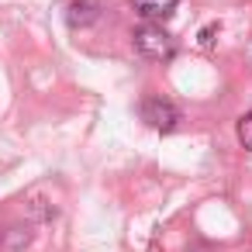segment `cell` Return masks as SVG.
<instances>
[{"label":"cell","instance_id":"3957f363","mask_svg":"<svg viewBox=\"0 0 252 252\" xmlns=\"http://www.w3.org/2000/svg\"><path fill=\"white\" fill-rule=\"evenodd\" d=\"M176 4H180V0H131L135 14H138L142 21H156V25H162V21L176 11Z\"/></svg>","mask_w":252,"mask_h":252},{"label":"cell","instance_id":"6da1fadb","mask_svg":"<svg viewBox=\"0 0 252 252\" xmlns=\"http://www.w3.org/2000/svg\"><path fill=\"white\" fill-rule=\"evenodd\" d=\"M131 42H135V52L142 59H149V63H169L176 56V38L162 25H156V21H145L131 35Z\"/></svg>","mask_w":252,"mask_h":252},{"label":"cell","instance_id":"7a4b0ae2","mask_svg":"<svg viewBox=\"0 0 252 252\" xmlns=\"http://www.w3.org/2000/svg\"><path fill=\"white\" fill-rule=\"evenodd\" d=\"M142 121H145L149 128H156V131L169 135V131H176V125H180V107H176L173 100L149 97V100L142 104Z\"/></svg>","mask_w":252,"mask_h":252},{"label":"cell","instance_id":"8992f818","mask_svg":"<svg viewBox=\"0 0 252 252\" xmlns=\"http://www.w3.org/2000/svg\"><path fill=\"white\" fill-rule=\"evenodd\" d=\"M214 38H218V25H207V28H200V35H197L200 49H211V45H214Z\"/></svg>","mask_w":252,"mask_h":252},{"label":"cell","instance_id":"277c9868","mask_svg":"<svg viewBox=\"0 0 252 252\" xmlns=\"http://www.w3.org/2000/svg\"><path fill=\"white\" fill-rule=\"evenodd\" d=\"M97 18H100V4H97V0H73L69 11H66L69 28H90Z\"/></svg>","mask_w":252,"mask_h":252},{"label":"cell","instance_id":"5b68a950","mask_svg":"<svg viewBox=\"0 0 252 252\" xmlns=\"http://www.w3.org/2000/svg\"><path fill=\"white\" fill-rule=\"evenodd\" d=\"M235 135H238L242 149H249V152H252V111L238 118V125H235Z\"/></svg>","mask_w":252,"mask_h":252}]
</instances>
